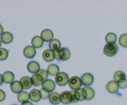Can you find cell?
<instances>
[{
	"label": "cell",
	"instance_id": "836d02e7",
	"mask_svg": "<svg viewBox=\"0 0 127 105\" xmlns=\"http://www.w3.org/2000/svg\"><path fill=\"white\" fill-rule=\"evenodd\" d=\"M6 98V93L2 90L0 89V102H2Z\"/></svg>",
	"mask_w": 127,
	"mask_h": 105
},
{
	"label": "cell",
	"instance_id": "74e56055",
	"mask_svg": "<svg viewBox=\"0 0 127 105\" xmlns=\"http://www.w3.org/2000/svg\"><path fill=\"white\" fill-rule=\"evenodd\" d=\"M1 46H2V42H1V40H0V48H1Z\"/></svg>",
	"mask_w": 127,
	"mask_h": 105
},
{
	"label": "cell",
	"instance_id": "7a4b0ae2",
	"mask_svg": "<svg viewBox=\"0 0 127 105\" xmlns=\"http://www.w3.org/2000/svg\"><path fill=\"white\" fill-rule=\"evenodd\" d=\"M119 47L116 43L106 44L104 48V53L106 56L109 57L114 56L117 53Z\"/></svg>",
	"mask_w": 127,
	"mask_h": 105
},
{
	"label": "cell",
	"instance_id": "484cf974",
	"mask_svg": "<svg viewBox=\"0 0 127 105\" xmlns=\"http://www.w3.org/2000/svg\"><path fill=\"white\" fill-rule=\"evenodd\" d=\"M84 89L86 91V100H92L95 96V91L94 90V89L91 87H84Z\"/></svg>",
	"mask_w": 127,
	"mask_h": 105
},
{
	"label": "cell",
	"instance_id": "7402d4cb",
	"mask_svg": "<svg viewBox=\"0 0 127 105\" xmlns=\"http://www.w3.org/2000/svg\"><path fill=\"white\" fill-rule=\"evenodd\" d=\"M60 68L58 65L55 64H52L48 67L47 69V72L50 75H57L59 73Z\"/></svg>",
	"mask_w": 127,
	"mask_h": 105
},
{
	"label": "cell",
	"instance_id": "6da1fadb",
	"mask_svg": "<svg viewBox=\"0 0 127 105\" xmlns=\"http://www.w3.org/2000/svg\"><path fill=\"white\" fill-rule=\"evenodd\" d=\"M55 58L59 61H66L71 57V52L67 48H61L55 51Z\"/></svg>",
	"mask_w": 127,
	"mask_h": 105
},
{
	"label": "cell",
	"instance_id": "f1b7e54d",
	"mask_svg": "<svg viewBox=\"0 0 127 105\" xmlns=\"http://www.w3.org/2000/svg\"><path fill=\"white\" fill-rule=\"evenodd\" d=\"M9 52L5 48H0V61H4L8 57Z\"/></svg>",
	"mask_w": 127,
	"mask_h": 105
},
{
	"label": "cell",
	"instance_id": "2e32d148",
	"mask_svg": "<svg viewBox=\"0 0 127 105\" xmlns=\"http://www.w3.org/2000/svg\"><path fill=\"white\" fill-rule=\"evenodd\" d=\"M49 101L52 105H57L61 102L60 94L58 93L54 92L50 94L49 96Z\"/></svg>",
	"mask_w": 127,
	"mask_h": 105
},
{
	"label": "cell",
	"instance_id": "83f0119b",
	"mask_svg": "<svg viewBox=\"0 0 127 105\" xmlns=\"http://www.w3.org/2000/svg\"><path fill=\"white\" fill-rule=\"evenodd\" d=\"M70 92L71 94L72 103H76L80 101V97H79L78 90H73V91H71Z\"/></svg>",
	"mask_w": 127,
	"mask_h": 105
},
{
	"label": "cell",
	"instance_id": "e575fe53",
	"mask_svg": "<svg viewBox=\"0 0 127 105\" xmlns=\"http://www.w3.org/2000/svg\"><path fill=\"white\" fill-rule=\"evenodd\" d=\"M4 82V80H3V77L2 75L0 74V85H2Z\"/></svg>",
	"mask_w": 127,
	"mask_h": 105
},
{
	"label": "cell",
	"instance_id": "8d00e7d4",
	"mask_svg": "<svg viewBox=\"0 0 127 105\" xmlns=\"http://www.w3.org/2000/svg\"><path fill=\"white\" fill-rule=\"evenodd\" d=\"M2 33H3V27L1 24H0V36H1Z\"/></svg>",
	"mask_w": 127,
	"mask_h": 105
},
{
	"label": "cell",
	"instance_id": "603a6c76",
	"mask_svg": "<svg viewBox=\"0 0 127 105\" xmlns=\"http://www.w3.org/2000/svg\"><path fill=\"white\" fill-rule=\"evenodd\" d=\"M17 99H18V101L19 102L23 103L27 102L29 101L30 99V96L29 94L27 92V91H22V92H21L20 93L18 94V96H17Z\"/></svg>",
	"mask_w": 127,
	"mask_h": 105
},
{
	"label": "cell",
	"instance_id": "ac0fdd59",
	"mask_svg": "<svg viewBox=\"0 0 127 105\" xmlns=\"http://www.w3.org/2000/svg\"><path fill=\"white\" fill-rule=\"evenodd\" d=\"M20 82H21V84L23 86V88L26 89V90L31 88L33 85L32 80H31V78H30L29 77H24L21 79Z\"/></svg>",
	"mask_w": 127,
	"mask_h": 105
},
{
	"label": "cell",
	"instance_id": "5b68a950",
	"mask_svg": "<svg viewBox=\"0 0 127 105\" xmlns=\"http://www.w3.org/2000/svg\"><path fill=\"white\" fill-rule=\"evenodd\" d=\"M56 88L55 83L51 79H47L42 84V89L48 92H53Z\"/></svg>",
	"mask_w": 127,
	"mask_h": 105
},
{
	"label": "cell",
	"instance_id": "ffe728a7",
	"mask_svg": "<svg viewBox=\"0 0 127 105\" xmlns=\"http://www.w3.org/2000/svg\"><path fill=\"white\" fill-rule=\"evenodd\" d=\"M4 82L6 84H10L14 82V74L11 71H6L2 75Z\"/></svg>",
	"mask_w": 127,
	"mask_h": 105
},
{
	"label": "cell",
	"instance_id": "5bb4252c",
	"mask_svg": "<svg viewBox=\"0 0 127 105\" xmlns=\"http://www.w3.org/2000/svg\"><path fill=\"white\" fill-rule=\"evenodd\" d=\"M107 90L110 93H116L119 91V86L115 81H110L107 85Z\"/></svg>",
	"mask_w": 127,
	"mask_h": 105
},
{
	"label": "cell",
	"instance_id": "52a82bcc",
	"mask_svg": "<svg viewBox=\"0 0 127 105\" xmlns=\"http://www.w3.org/2000/svg\"><path fill=\"white\" fill-rule=\"evenodd\" d=\"M54 34L51 30L45 29L41 32L40 37L44 42H49L53 40Z\"/></svg>",
	"mask_w": 127,
	"mask_h": 105
},
{
	"label": "cell",
	"instance_id": "f546056e",
	"mask_svg": "<svg viewBox=\"0 0 127 105\" xmlns=\"http://www.w3.org/2000/svg\"><path fill=\"white\" fill-rule=\"evenodd\" d=\"M37 74H38V75L43 79V81L47 80V78H48V72H47V70H45V69H40Z\"/></svg>",
	"mask_w": 127,
	"mask_h": 105
},
{
	"label": "cell",
	"instance_id": "ba28073f",
	"mask_svg": "<svg viewBox=\"0 0 127 105\" xmlns=\"http://www.w3.org/2000/svg\"><path fill=\"white\" fill-rule=\"evenodd\" d=\"M10 88H11V91L14 93H20L22 91L23 86H22L21 82L18 81V80H15L11 84Z\"/></svg>",
	"mask_w": 127,
	"mask_h": 105
},
{
	"label": "cell",
	"instance_id": "4dcf8cb0",
	"mask_svg": "<svg viewBox=\"0 0 127 105\" xmlns=\"http://www.w3.org/2000/svg\"><path fill=\"white\" fill-rule=\"evenodd\" d=\"M78 93H79V97H80V101H83L86 98V91L84 90V88H80L78 90Z\"/></svg>",
	"mask_w": 127,
	"mask_h": 105
},
{
	"label": "cell",
	"instance_id": "d590c367",
	"mask_svg": "<svg viewBox=\"0 0 127 105\" xmlns=\"http://www.w3.org/2000/svg\"><path fill=\"white\" fill-rule=\"evenodd\" d=\"M33 105L32 104V103L30 102V101H27V102H25V103H22V105Z\"/></svg>",
	"mask_w": 127,
	"mask_h": 105
},
{
	"label": "cell",
	"instance_id": "8992f818",
	"mask_svg": "<svg viewBox=\"0 0 127 105\" xmlns=\"http://www.w3.org/2000/svg\"><path fill=\"white\" fill-rule=\"evenodd\" d=\"M81 80L83 85L86 86H89L94 82V76L90 73H85L81 76Z\"/></svg>",
	"mask_w": 127,
	"mask_h": 105
},
{
	"label": "cell",
	"instance_id": "d6a6232c",
	"mask_svg": "<svg viewBox=\"0 0 127 105\" xmlns=\"http://www.w3.org/2000/svg\"><path fill=\"white\" fill-rule=\"evenodd\" d=\"M118 85H119V88L122 89H124L126 88L127 87V80L126 79H124V80H121L120 82L117 83Z\"/></svg>",
	"mask_w": 127,
	"mask_h": 105
},
{
	"label": "cell",
	"instance_id": "d4e9b609",
	"mask_svg": "<svg viewBox=\"0 0 127 105\" xmlns=\"http://www.w3.org/2000/svg\"><path fill=\"white\" fill-rule=\"evenodd\" d=\"M105 39L108 44H111V43H115L117 38V35L115 33L110 32L106 35Z\"/></svg>",
	"mask_w": 127,
	"mask_h": 105
},
{
	"label": "cell",
	"instance_id": "9c48e42d",
	"mask_svg": "<svg viewBox=\"0 0 127 105\" xmlns=\"http://www.w3.org/2000/svg\"><path fill=\"white\" fill-rule=\"evenodd\" d=\"M61 102L64 105H68L72 103L71 94L70 91H64L60 94Z\"/></svg>",
	"mask_w": 127,
	"mask_h": 105
},
{
	"label": "cell",
	"instance_id": "30bf717a",
	"mask_svg": "<svg viewBox=\"0 0 127 105\" xmlns=\"http://www.w3.org/2000/svg\"><path fill=\"white\" fill-rule=\"evenodd\" d=\"M27 70L32 74H37L40 70L39 63H37V61H31L27 64Z\"/></svg>",
	"mask_w": 127,
	"mask_h": 105
},
{
	"label": "cell",
	"instance_id": "d6986e66",
	"mask_svg": "<svg viewBox=\"0 0 127 105\" xmlns=\"http://www.w3.org/2000/svg\"><path fill=\"white\" fill-rule=\"evenodd\" d=\"M31 80H32V85L35 86H39L40 85H42L43 82V80L38 74H33L31 77Z\"/></svg>",
	"mask_w": 127,
	"mask_h": 105
},
{
	"label": "cell",
	"instance_id": "8fae6325",
	"mask_svg": "<svg viewBox=\"0 0 127 105\" xmlns=\"http://www.w3.org/2000/svg\"><path fill=\"white\" fill-rule=\"evenodd\" d=\"M42 57L44 61L46 62H52L54 60L55 58V52L51 50L50 49H46L43 51V54H42Z\"/></svg>",
	"mask_w": 127,
	"mask_h": 105
},
{
	"label": "cell",
	"instance_id": "7c38bea8",
	"mask_svg": "<svg viewBox=\"0 0 127 105\" xmlns=\"http://www.w3.org/2000/svg\"><path fill=\"white\" fill-rule=\"evenodd\" d=\"M30 100L33 102H38L42 98L40 90L37 89H33L29 93Z\"/></svg>",
	"mask_w": 127,
	"mask_h": 105
},
{
	"label": "cell",
	"instance_id": "cb8c5ba5",
	"mask_svg": "<svg viewBox=\"0 0 127 105\" xmlns=\"http://www.w3.org/2000/svg\"><path fill=\"white\" fill-rule=\"evenodd\" d=\"M114 81H115L117 83H118L119 82L121 81V80L126 79V74H125L123 71L119 70V71H117L114 74Z\"/></svg>",
	"mask_w": 127,
	"mask_h": 105
},
{
	"label": "cell",
	"instance_id": "3957f363",
	"mask_svg": "<svg viewBox=\"0 0 127 105\" xmlns=\"http://www.w3.org/2000/svg\"><path fill=\"white\" fill-rule=\"evenodd\" d=\"M69 75L66 72H59L55 77V82L59 86H64L69 82Z\"/></svg>",
	"mask_w": 127,
	"mask_h": 105
},
{
	"label": "cell",
	"instance_id": "f35d334b",
	"mask_svg": "<svg viewBox=\"0 0 127 105\" xmlns=\"http://www.w3.org/2000/svg\"></svg>",
	"mask_w": 127,
	"mask_h": 105
},
{
	"label": "cell",
	"instance_id": "1f68e13d",
	"mask_svg": "<svg viewBox=\"0 0 127 105\" xmlns=\"http://www.w3.org/2000/svg\"><path fill=\"white\" fill-rule=\"evenodd\" d=\"M40 93H41V96H42V98L43 99V100H45V99L48 98H49L50 96V93L48 92V91H45V90H44L43 89H41L40 90Z\"/></svg>",
	"mask_w": 127,
	"mask_h": 105
},
{
	"label": "cell",
	"instance_id": "4316f807",
	"mask_svg": "<svg viewBox=\"0 0 127 105\" xmlns=\"http://www.w3.org/2000/svg\"><path fill=\"white\" fill-rule=\"evenodd\" d=\"M119 44L124 48H127V33L121 35L119 37Z\"/></svg>",
	"mask_w": 127,
	"mask_h": 105
},
{
	"label": "cell",
	"instance_id": "9a60e30c",
	"mask_svg": "<svg viewBox=\"0 0 127 105\" xmlns=\"http://www.w3.org/2000/svg\"><path fill=\"white\" fill-rule=\"evenodd\" d=\"M1 40L4 44H9L13 40V35L10 32H3L1 36Z\"/></svg>",
	"mask_w": 127,
	"mask_h": 105
},
{
	"label": "cell",
	"instance_id": "277c9868",
	"mask_svg": "<svg viewBox=\"0 0 127 105\" xmlns=\"http://www.w3.org/2000/svg\"><path fill=\"white\" fill-rule=\"evenodd\" d=\"M68 84H69V87L73 89V90H79V89L81 88L82 85H83L81 79L77 76L71 77L69 79Z\"/></svg>",
	"mask_w": 127,
	"mask_h": 105
},
{
	"label": "cell",
	"instance_id": "e0dca14e",
	"mask_svg": "<svg viewBox=\"0 0 127 105\" xmlns=\"http://www.w3.org/2000/svg\"><path fill=\"white\" fill-rule=\"evenodd\" d=\"M44 41L39 36H35L32 40V46L35 48H40L43 45Z\"/></svg>",
	"mask_w": 127,
	"mask_h": 105
},
{
	"label": "cell",
	"instance_id": "44dd1931",
	"mask_svg": "<svg viewBox=\"0 0 127 105\" xmlns=\"http://www.w3.org/2000/svg\"><path fill=\"white\" fill-rule=\"evenodd\" d=\"M49 48L53 51H56L61 48V42L57 39H53L50 42Z\"/></svg>",
	"mask_w": 127,
	"mask_h": 105
},
{
	"label": "cell",
	"instance_id": "4fadbf2b",
	"mask_svg": "<svg viewBox=\"0 0 127 105\" xmlns=\"http://www.w3.org/2000/svg\"><path fill=\"white\" fill-rule=\"evenodd\" d=\"M24 54L27 58L31 59V58H34L36 54L35 48L32 46H27L24 50Z\"/></svg>",
	"mask_w": 127,
	"mask_h": 105
}]
</instances>
